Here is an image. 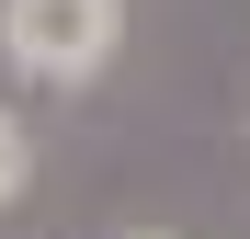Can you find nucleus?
Segmentation results:
<instances>
[{
  "label": "nucleus",
  "mask_w": 250,
  "mask_h": 239,
  "mask_svg": "<svg viewBox=\"0 0 250 239\" xmlns=\"http://www.w3.org/2000/svg\"><path fill=\"white\" fill-rule=\"evenodd\" d=\"M137 239H148V228H137Z\"/></svg>",
  "instance_id": "7ed1b4c3"
},
{
  "label": "nucleus",
  "mask_w": 250,
  "mask_h": 239,
  "mask_svg": "<svg viewBox=\"0 0 250 239\" xmlns=\"http://www.w3.org/2000/svg\"><path fill=\"white\" fill-rule=\"evenodd\" d=\"M125 46V0H0V57L34 91H80Z\"/></svg>",
  "instance_id": "f257e3e1"
},
{
  "label": "nucleus",
  "mask_w": 250,
  "mask_h": 239,
  "mask_svg": "<svg viewBox=\"0 0 250 239\" xmlns=\"http://www.w3.org/2000/svg\"><path fill=\"white\" fill-rule=\"evenodd\" d=\"M23 182H34V137H23V114L0 103V217L23 205Z\"/></svg>",
  "instance_id": "f03ea898"
}]
</instances>
